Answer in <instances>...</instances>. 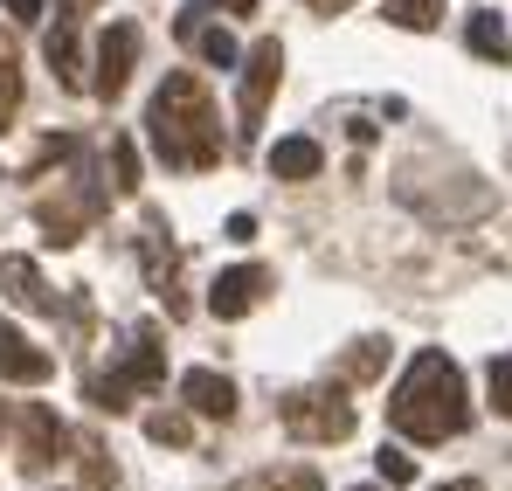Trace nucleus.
<instances>
[{"label": "nucleus", "instance_id": "1", "mask_svg": "<svg viewBox=\"0 0 512 491\" xmlns=\"http://www.w3.org/2000/svg\"><path fill=\"white\" fill-rule=\"evenodd\" d=\"M146 139H153V153H160L173 173H208V166H222V153H229L222 111H215L208 83L194 77V70H167V83L153 90V104H146Z\"/></svg>", "mask_w": 512, "mask_h": 491}, {"label": "nucleus", "instance_id": "2", "mask_svg": "<svg viewBox=\"0 0 512 491\" xmlns=\"http://www.w3.org/2000/svg\"><path fill=\"white\" fill-rule=\"evenodd\" d=\"M388 429L409 436V443H450L471 429V388H464V367L450 353L423 346L409 360V374L395 381L388 395Z\"/></svg>", "mask_w": 512, "mask_h": 491}, {"label": "nucleus", "instance_id": "3", "mask_svg": "<svg viewBox=\"0 0 512 491\" xmlns=\"http://www.w3.org/2000/svg\"><path fill=\"white\" fill-rule=\"evenodd\" d=\"M160 381H167V346H160V326H139V332H132L125 367H111V374H97V381H90V409L125 415L139 388H160Z\"/></svg>", "mask_w": 512, "mask_h": 491}, {"label": "nucleus", "instance_id": "4", "mask_svg": "<svg viewBox=\"0 0 512 491\" xmlns=\"http://www.w3.org/2000/svg\"><path fill=\"white\" fill-rule=\"evenodd\" d=\"M277 422L298 443H346L353 436V402H346L340 388H291L277 402Z\"/></svg>", "mask_w": 512, "mask_h": 491}, {"label": "nucleus", "instance_id": "5", "mask_svg": "<svg viewBox=\"0 0 512 491\" xmlns=\"http://www.w3.org/2000/svg\"><path fill=\"white\" fill-rule=\"evenodd\" d=\"M132 63H139V21H111L104 35H97V63H90L84 90H97L104 104L132 83Z\"/></svg>", "mask_w": 512, "mask_h": 491}, {"label": "nucleus", "instance_id": "6", "mask_svg": "<svg viewBox=\"0 0 512 491\" xmlns=\"http://www.w3.org/2000/svg\"><path fill=\"white\" fill-rule=\"evenodd\" d=\"M97 215H104V187H97L90 173L70 187V194H63V201H42V208H35V222L49 229V243H56V249L84 243V229L97 222Z\"/></svg>", "mask_w": 512, "mask_h": 491}, {"label": "nucleus", "instance_id": "7", "mask_svg": "<svg viewBox=\"0 0 512 491\" xmlns=\"http://www.w3.org/2000/svg\"><path fill=\"white\" fill-rule=\"evenodd\" d=\"M277 83H284V49H277V42H256L250 56H243V104H236V118H243L236 132H243V139H256V125H263Z\"/></svg>", "mask_w": 512, "mask_h": 491}, {"label": "nucleus", "instance_id": "8", "mask_svg": "<svg viewBox=\"0 0 512 491\" xmlns=\"http://www.w3.org/2000/svg\"><path fill=\"white\" fill-rule=\"evenodd\" d=\"M139 256H146V284L167 298V319H187V298H180V249L167 243V222H160V215H146Z\"/></svg>", "mask_w": 512, "mask_h": 491}, {"label": "nucleus", "instance_id": "9", "mask_svg": "<svg viewBox=\"0 0 512 491\" xmlns=\"http://www.w3.org/2000/svg\"><path fill=\"white\" fill-rule=\"evenodd\" d=\"M263 298H270V270L263 263H236V270H222L208 284V312L215 319H250Z\"/></svg>", "mask_w": 512, "mask_h": 491}, {"label": "nucleus", "instance_id": "10", "mask_svg": "<svg viewBox=\"0 0 512 491\" xmlns=\"http://www.w3.org/2000/svg\"><path fill=\"white\" fill-rule=\"evenodd\" d=\"M14 422H21V471H49V464L70 450V429L56 422V409L28 402V409L14 415Z\"/></svg>", "mask_w": 512, "mask_h": 491}, {"label": "nucleus", "instance_id": "11", "mask_svg": "<svg viewBox=\"0 0 512 491\" xmlns=\"http://www.w3.org/2000/svg\"><path fill=\"white\" fill-rule=\"evenodd\" d=\"M49 374H56V353H42L21 326L0 319V381H14V388H42Z\"/></svg>", "mask_w": 512, "mask_h": 491}, {"label": "nucleus", "instance_id": "12", "mask_svg": "<svg viewBox=\"0 0 512 491\" xmlns=\"http://www.w3.org/2000/svg\"><path fill=\"white\" fill-rule=\"evenodd\" d=\"M180 402L194 415H208V422H229L236 415V381L215 374V367H194V374H180Z\"/></svg>", "mask_w": 512, "mask_h": 491}, {"label": "nucleus", "instance_id": "13", "mask_svg": "<svg viewBox=\"0 0 512 491\" xmlns=\"http://www.w3.org/2000/svg\"><path fill=\"white\" fill-rule=\"evenodd\" d=\"M0 291H7L21 312H56V291L42 284L35 256H0Z\"/></svg>", "mask_w": 512, "mask_h": 491}, {"label": "nucleus", "instance_id": "14", "mask_svg": "<svg viewBox=\"0 0 512 491\" xmlns=\"http://www.w3.org/2000/svg\"><path fill=\"white\" fill-rule=\"evenodd\" d=\"M270 173L277 180H319L326 173V146L319 139H277L270 146Z\"/></svg>", "mask_w": 512, "mask_h": 491}, {"label": "nucleus", "instance_id": "15", "mask_svg": "<svg viewBox=\"0 0 512 491\" xmlns=\"http://www.w3.org/2000/svg\"><path fill=\"white\" fill-rule=\"evenodd\" d=\"M49 70L70 83V90H84V49H77V14H70V7H63L56 28H49Z\"/></svg>", "mask_w": 512, "mask_h": 491}, {"label": "nucleus", "instance_id": "16", "mask_svg": "<svg viewBox=\"0 0 512 491\" xmlns=\"http://www.w3.org/2000/svg\"><path fill=\"white\" fill-rule=\"evenodd\" d=\"M180 35H187V42H201V56H208L215 70H236V63H243V49H236V35H229V28H201L194 14H180Z\"/></svg>", "mask_w": 512, "mask_h": 491}, {"label": "nucleus", "instance_id": "17", "mask_svg": "<svg viewBox=\"0 0 512 491\" xmlns=\"http://www.w3.org/2000/svg\"><path fill=\"white\" fill-rule=\"evenodd\" d=\"M14 111H21V49L14 35H0V132L14 125Z\"/></svg>", "mask_w": 512, "mask_h": 491}, {"label": "nucleus", "instance_id": "18", "mask_svg": "<svg viewBox=\"0 0 512 491\" xmlns=\"http://www.w3.org/2000/svg\"><path fill=\"white\" fill-rule=\"evenodd\" d=\"M464 42H471V56H485V63H506V21H499V14H471V35H464Z\"/></svg>", "mask_w": 512, "mask_h": 491}, {"label": "nucleus", "instance_id": "19", "mask_svg": "<svg viewBox=\"0 0 512 491\" xmlns=\"http://www.w3.org/2000/svg\"><path fill=\"white\" fill-rule=\"evenodd\" d=\"M388 21L409 28V35H429L443 21V0H388Z\"/></svg>", "mask_w": 512, "mask_h": 491}, {"label": "nucleus", "instance_id": "20", "mask_svg": "<svg viewBox=\"0 0 512 491\" xmlns=\"http://www.w3.org/2000/svg\"><path fill=\"white\" fill-rule=\"evenodd\" d=\"M381 367H388V339H353V353H346V381H374V374H381Z\"/></svg>", "mask_w": 512, "mask_h": 491}, {"label": "nucleus", "instance_id": "21", "mask_svg": "<svg viewBox=\"0 0 512 491\" xmlns=\"http://www.w3.org/2000/svg\"><path fill=\"white\" fill-rule=\"evenodd\" d=\"M146 436H153V443H173V450H187L194 422H187L180 409H160V415H146Z\"/></svg>", "mask_w": 512, "mask_h": 491}, {"label": "nucleus", "instance_id": "22", "mask_svg": "<svg viewBox=\"0 0 512 491\" xmlns=\"http://www.w3.org/2000/svg\"><path fill=\"white\" fill-rule=\"evenodd\" d=\"M111 173H118V180H111L118 194H139V146H132V139H111Z\"/></svg>", "mask_w": 512, "mask_h": 491}, {"label": "nucleus", "instance_id": "23", "mask_svg": "<svg viewBox=\"0 0 512 491\" xmlns=\"http://www.w3.org/2000/svg\"><path fill=\"white\" fill-rule=\"evenodd\" d=\"M243 491H326L319 485V471H305V464H291V471H270V478H256Z\"/></svg>", "mask_w": 512, "mask_h": 491}, {"label": "nucleus", "instance_id": "24", "mask_svg": "<svg viewBox=\"0 0 512 491\" xmlns=\"http://www.w3.org/2000/svg\"><path fill=\"white\" fill-rule=\"evenodd\" d=\"M374 471H381V485H388V491L416 485V457H402V450H381V457H374Z\"/></svg>", "mask_w": 512, "mask_h": 491}, {"label": "nucleus", "instance_id": "25", "mask_svg": "<svg viewBox=\"0 0 512 491\" xmlns=\"http://www.w3.org/2000/svg\"><path fill=\"white\" fill-rule=\"evenodd\" d=\"M118 485V464H104V450L84 443V491H111Z\"/></svg>", "mask_w": 512, "mask_h": 491}, {"label": "nucleus", "instance_id": "26", "mask_svg": "<svg viewBox=\"0 0 512 491\" xmlns=\"http://www.w3.org/2000/svg\"><path fill=\"white\" fill-rule=\"evenodd\" d=\"M485 381H492V409L512 422V353H499V360H492V374H485Z\"/></svg>", "mask_w": 512, "mask_h": 491}, {"label": "nucleus", "instance_id": "27", "mask_svg": "<svg viewBox=\"0 0 512 491\" xmlns=\"http://www.w3.org/2000/svg\"><path fill=\"white\" fill-rule=\"evenodd\" d=\"M229 243H256V215H229Z\"/></svg>", "mask_w": 512, "mask_h": 491}, {"label": "nucleus", "instance_id": "28", "mask_svg": "<svg viewBox=\"0 0 512 491\" xmlns=\"http://www.w3.org/2000/svg\"><path fill=\"white\" fill-rule=\"evenodd\" d=\"M7 14H14V21H35V14H42V0H7Z\"/></svg>", "mask_w": 512, "mask_h": 491}, {"label": "nucleus", "instance_id": "29", "mask_svg": "<svg viewBox=\"0 0 512 491\" xmlns=\"http://www.w3.org/2000/svg\"><path fill=\"white\" fill-rule=\"evenodd\" d=\"M305 7H319V14H340V7H353V0H305Z\"/></svg>", "mask_w": 512, "mask_h": 491}, {"label": "nucleus", "instance_id": "30", "mask_svg": "<svg viewBox=\"0 0 512 491\" xmlns=\"http://www.w3.org/2000/svg\"><path fill=\"white\" fill-rule=\"evenodd\" d=\"M63 7H70V14H90V7H104V0H63Z\"/></svg>", "mask_w": 512, "mask_h": 491}, {"label": "nucleus", "instance_id": "31", "mask_svg": "<svg viewBox=\"0 0 512 491\" xmlns=\"http://www.w3.org/2000/svg\"><path fill=\"white\" fill-rule=\"evenodd\" d=\"M443 491H485V485H471V478H457V485H443Z\"/></svg>", "mask_w": 512, "mask_h": 491}, {"label": "nucleus", "instance_id": "32", "mask_svg": "<svg viewBox=\"0 0 512 491\" xmlns=\"http://www.w3.org/2000/svg\"><path fill=\"white\" fill-rule=\"evenodd\" d=\"M353 491H374V485H353Z\"/></svg>", "mask_w": 512, "mask_h": 491}]
</instances>
